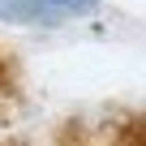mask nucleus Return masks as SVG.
Listing matches in <instances>:
<instances>
[{"mask_svg": "<svg viewBox=\"0 0 146 146\" xmlns=\"http://www.w3.org/2000/svg\"><path fill=\"white\" fill-rule=\"evenodd\" d=\"M116 146H146V120H133L125 133H120V142Z\"/></svg>", "mask_w": 146, "mask_h": 146, "instance_id": "obj_2", "label": "nucleus"}, {"mask_svg": "<svg viewBox=\"0 0 146 146\" xmlns=\"http://www.w3.org/2000/svg\"><path fill=\"white\" fill-rule=\"evenodd\" d=\"M99 13V0H0V22L9 26H69Z\"/></svg>", "mask_w": 146, "mask_h": 146, "instance_id": "obj_1", "label": "nucleus"}]
</instances>
